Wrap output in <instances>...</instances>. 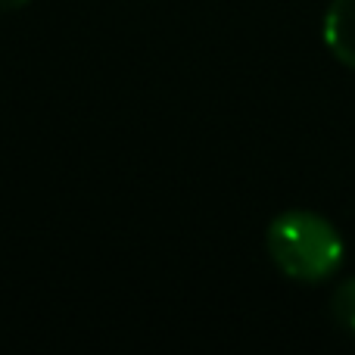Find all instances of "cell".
Listing matches in <instances>:
<instances>
[{
    "label": "cell",
    "instance_id": "obj_1",
    "mask_svg": "<svg viewBox=\"0 0 355 355\" xmlns=\"http://www.w3.org/2000/svg\"><path fill=\"white\" fill-rule=\"evenodd\" d=\"M268 256L287 277L300 284H318L343 262V240L337 227L318 212L290 209L268 225Z\"/></svg>",
    "mask_w": 355,
    "mask_h": 355
},
{
    "label": "cell",
    "instance_id": "obj_2",
    "mask_svg": "<svg viewBox=\"0 0 355 355\" xmlns=\"http://www.w3.org/2000/svg\"><path fill=\"white\" fill-rule=\"evenodd\" d=\"M324 44L343 66L355 69V0H331L324 12Z\"/></svg>",
    "mask_w": 355,
    "mask_h": 355
},
{
    "label": "cell",
    "instance_id": "obj_3",
    "mask_svg": "<svg viewBox=\"0 0 355 355\" xmlns=\"http://www.w3.org/2000/svg\"><path fill=\"white\" fill-rule=\"evenodd\" d=\"M331 312H334V321H337L346 334L355 337V277L343 281L337 290H334Z\"/></svg>",
    "mask_w": 355,
    "mask_h": 355
},
{
    "label": "cell",
    "instance_id": "obj_4",
    "mask_svg": "<svg viewBox=\"0 0 355 355\" xmlns=\"http://www.w3.org/2000/svg\"><path fill=\"white\" fill-rule=\"evenodd\" d=\"M28 3V0H0V10L10 12V10H22V6Z\"/></svg>",
    "mask_w": 355,
    "mask_h": 355
}]
</instances>
